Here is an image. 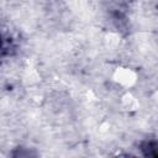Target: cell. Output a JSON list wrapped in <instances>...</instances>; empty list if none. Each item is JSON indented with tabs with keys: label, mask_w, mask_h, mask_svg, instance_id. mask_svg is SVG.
I'll return each instance as SVG.
<instances>
[{
	"label": "cell",
	"mask_w": 158,
	"mask_h": 158,
	"mask_svg": "<svg viewBox=\"0 0 158 158\" xmlns=\"http://www.w3.org/2000/svg\"><path fill=\"white\" fill-rule=\"evenodd\" d=\"M139 151L142 156L149 158H158V139L147 138L139 143Z\"/></svg>",
	"instance_id": "6da1fadb"
},
{
	"label": "cell",
	"mask_w": 158,
	"mask_h": 158,
	"mask_svg": "<svg viewBox=\"0 0 158 158\" xmlns=\"http://www.w3.org/2000/svg\"><path fill=\"white\" fill-rule=\"evenodd\" d=\"M15 51H16V43L12 40V37L4 35L2 36V47H1V54H2V57L11 56V54L15 53Z\"/></svg>",
	"instance_id": "7a4b0ae2"
}]
</instances>
